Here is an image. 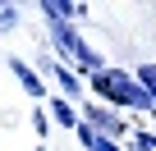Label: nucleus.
I'll return each instance as SVG.
<instances>
[{
    "label": "nucleus",
    "instance_id": "7",
    "mask_svg": "<svg viewBox=\"0 0 156 151\" xmlns=\"http://www.w3.org/2000/svg\"><path fill=\"white\" fill-rule=\"evenodd\" d=\"M41 19L46 23H69V19H83L87 14V5H78V0H41Z\"/></svg>",
    "mask_w": 156,
    "mask_h": 151
},
{
    "label": "nucleus",
    "instance_id": "4",
    "mask_svg": "<svg viewBox=\"0 0 156 151\" xmlns=\"http://www.w3.org/2000/svg\"><path fill=\"white\" fill-rule=\"evenodd\" d=\"M5 64H9V73H14V83H19L32 101H51V83H46V73H41L37 64H28L23 55H5Z\"/></svg>",
    "mask_w": 156,
    "mask_h": 151
},
{
    "label": "nucleus",
    "instance_id": "3",
    "mask_svg": "<svg viewBox=\"0 0 156 151\" xmlns=\"http://www.w3.org/2000/svg\"><path fill=\"white\" fill-rule=\"evenodd\" d=\"M83 124L87 128H97V133H106V137H115V142H124L129 146V137H133V128L124 124V115L115 110V105H106V101H83Z\"/></svg>",
    "mask_w": 156,
    "mask_h": 151
},
{
    "label": "nucleus",
    "instance_id": "12",
    "mask_svg": "<svg viewBox=\"0 0 156 151\" xmlns=\"http://www.w3.org/2000/svg\"><path fill=\"white\" fill-rule=\"evenodd\" d=\"M51 124H55V119H51V110H41V105H37V110H32V133H37V137H46V128H51Z\"/></svg>",
    "mask_w": 156,
    "mask_h": 151
},
{
    "label": "nucleus",
    "instance_id": "1",
    "mask_svg": "<svg viewBox=\"0 0 156 151\" xmlns=\"http://www.w3.org/2000/svg\"><path fill=\"white\" fill-rule=\"evenodd\" d=\"M87 87H92V96H106V105H115V110H142V115H151L156 105H151V96H147V87L133 78L129 69H106V73H97V78H87Z\"/></svg>",
    "mask_w": 156,
    "mask_h": 151
},
{
    "label": "nucleus",
    "instance_id": "5",
    "mask_svg": "<svg viewBox=\"0 0 156 151\" xmlns=\"http://www.w3.org/2000/svg\"><path fill=\"white\" fill-rule=\"evenodd\" d=\"M46 37H51V55H55V60H64V64H73V60H78V50L87 46V41H83V32H78L73 23H46Z\"/></svg>",
    "mask_w": 156,
    "mask_h": 151
},
{
    "label": "nucleus",
    "instance_id": "10",
    "mask_svg": "<svg viewBox=\"0 0 156 151\" xmlns=\"http://www.w3.org/2000/svg\"><path fill=\"white\" fill-rule=\"evenodd\" d=\"M19 19H23V9L14 5V0H0V32H14Z\"/></svg>",
    "mask_w": 156,
    "mask_h": 151
},
{
    "label": "nucleus",
    "instance_id": "2",
    "mask_svg": "<svg viewBox=\"0 0 156 151\" xmlns=\"http://www.w3.org/2000/svg\"><path fill=\"white\" fill-rule=\"evenodd\" d=\"M37 69L46 73V83H55V87H60V96H69L73 105L92 101V96H87V92H92V87H87V78H83L73 64H64V60H55V55H41V60H37Z\"/></svg>",
    "mask_w": 156,
    "mask_h": 151
},
{
    "label": "nucleus",
    "instance_id": "11",
    "mask_svg": "<svg viewBox=\"0 0 156 151\" xmlns=\"http://www.w3.org/2000/svg\"><path fill=\"white\" fill-rule=\"evenodd\" d=\"M129 151H156V133H142V128H133V137H129Z\"/></svg>",
    "mask_w": 156,
    "mask_h": 151
},
{
    "label": "nucleus",
    "instance_id": "8",
    "mask_svg": "<svg viewBox=\"0 0 156 151\" xmlns=\"http://www.w3.org/2000/svg\"><path fill=\"white\" fill-rule=\"evenodd\" d=\"M78 142H83V151H129L124 142H115V137H106V133H97V128H78Z\"/></svg>",
    "mask_w": 156,
    "mask_h": 151
},
{
    "label": "nucleus",
    "instance_id": "9",
    "mask_svg": "<svg viewBox=\"0 0 156 151\" xmlns=\"http://www.w3.org/2000/svg\"><path fill=\"white\" fill-rule=\"evenodd\" d=\"M133 78L147 87V96H151V105H156V60H142V64L133 69Z\"/></svg>",
    "mask_w": 156,
    "mask_h": 151
},
{
    "label": "nucleus",
    "instance_id": "6",
    "mask_svg": "<svg viewBox=\"0 0 156 151\" xmlns=\"http://www.w3.org/2000/svg\"><path fill=\"white\" fill-rule=\"evenodd\" d=\"M46 110H51V119H55L60 128H69V133L83 128V105H73L69 96H51V101H46Z\"/></svg>",
    "mask_w": 156,
    "mask_h": 151
}]
</instances>
